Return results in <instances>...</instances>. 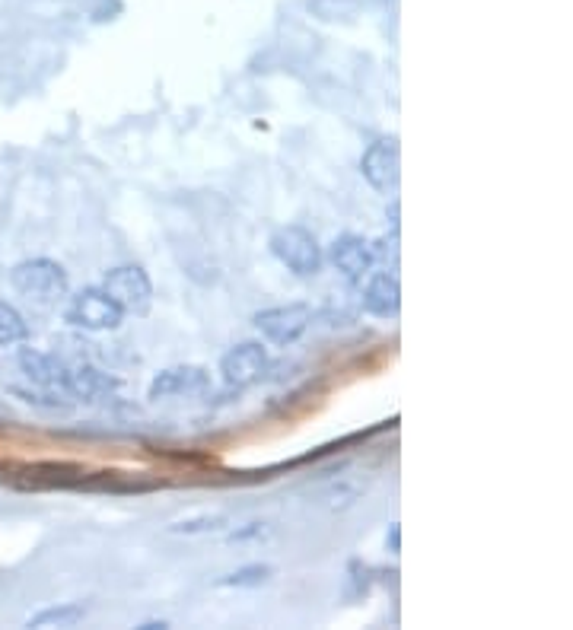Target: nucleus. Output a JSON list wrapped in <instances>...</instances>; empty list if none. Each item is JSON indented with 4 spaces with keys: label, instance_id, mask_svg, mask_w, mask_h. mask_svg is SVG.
<instances>
[{
    "label": "nucleus",
    "instance_id": "423d86ee",
    "mask_svg": "<svg viewBox=\"0 0 573 630\" xmlns=\"http://www.w3.org/2000/svg\"><path fill=\"white\" fill-rule=\"evenodd\" d=\"M360 172L376 191H382V195L395 191L398 179H402V150H398V140L382 137L376 144H370L360 160Z\"/></svg>",
    "mask_w": 573,
    "mask_h": 630
},
{
    "label": "nucleus",
    "instance_id": "9b49d317",
    "mask_svg": "<svg viewBox=\"0 0 573 630\" xmlns=\"http://www.w3.org/2000/svg\"><path fill=\"white\" fill-rule=\"evenodd\" d=\"M363 309L379 319H395L398 309H402V287H398V277L389 271H379L370 277L367 290H363Z\"/></svg>",
    "mask_w": 573,
    "mask_h": 630
},
{
    "label": "nucleus",
    "instance_id": "6ab92c4d",
    "mask_svg": "<svg viewBox=\"0 0 573 630\" xmlns=\"http://www.w3.org/2000/svg\"><path fill=\"white\" fill-rule=\"evenodd\" d=\"M166 627H169L166 621H144L141 624V630H166Z\"/></svg>",
    "mask_w": 573,
    "mask_h": 630
},
{
    "label": "nucleus",
    "instance_id": "dca6fc26",
    "mask_svg": "<svg viewBox=\"0 0 573 630\" xmlns=\"http://www.w3.org/2000/svg\"><path fill=\"white\" fill-rule=\"evenodd\" d=\"M223 525H227V516L201 513V516H188L182 522H172L169 532H176V535H207V532H220Z\"/></svg>",
    "mask_w": 573,
    "mask_h": 630
},
{
    "label": "nucleus",
    "instance_id": "0eeeda50",
    "mask_svg": "<svg viewBox=\"0 0 573 630\" xmlns=\"http://www.w3.org/2000/svg\"><path fill=\"white\" fill-rule=\"evenodd\" d=\"M268 373V350L258 341H242L220 360V376L233 389H249Z\"/></svg>",
    "mask_w": 573,
    "mask_h": 630
},
{
    "label": "nucleus",
    "instance_id": "f03ea898",
    "mask_svg": "<svg viewBox=\"0 0 573 630\" xmlns=\"http://www.w3.org/2000/svg\"><path fill=\"white\" fill-rule=\"evenodd\" d=\"M271 252L287 271L297 277H312L322 271V245L303 226H284L271 236Z\"/></svg>",
    "mask_w": 573,
    "mask_h": 630
},
{
    "label": "nucleus",
    "instance_id": "1a4fd4ad",
    "mask_svg": "<svg viewBox=\"0 0 573 630\" xmlns=\"http://www.w3.org/2000/svg\"><path fill=\"white\" fill-rule=\"evenodd\" d=\"M16 363H20V370L26 373V379L36 382L39 389L71 398V392H67V366L58 357L42 354V350H32V347H23L20 357H16Z\"/></svg>",
    "mask_w": 573,
    "mask_h": 630
},
{
    "label": "nucleus",
    "instance_id": "39448f33",
    "mask_svg": "<svg viewBox=\"0 0 573 630\" xmlns=\"http://www.w3.org/2000/svg\"><path fill=\"white\" fill-rule=\"evenodd\" d=\"M102 290H106L112 300L128 312L134 315H144L150 312V303H153V284L144 268L137 265H121V268H112L106 274V280H102Z\"/></svg>",
    "mask_w": 573,
    "mask_h": 630
},
{
    "label": "nucleus",
    "instance_id": "f257e3e1",
    "mask_svg": "<svg viewBox=\"0 0 573 630\" xmlns=\"http://www.w3.org/2000/svg\"><path fill=\"white\" fill-rule=\"evenodd\" d=\"M10 284L16 293L26 296L36 306H58L67 296V290H71L67 271L51 258H26L20 265H13Z\"/></svg>",
    "mask_w": 573,
    "mask_h": 630
},
{
    "label": "nucleus",
    "instance_id": "7ed1b4c3",
    "mask_svg": "<svg viewBox=\"0 0 573 630\" xmlns=\"http://www.w3.org/2000/svg\"><path fill=\"white\" fill-rule=\"evenodd\" d=\"M64 319L86 331H115L125 322V309L102 287H86L71 296V303L64 309Z\"/></svg>",
    "mask_w": 573,
    "mask_h": 630
},
{
    "label": "nucleus",
    "instance_id": "f8f14e48",
    "mask_svg": "<svg viewBox=\"0 0 573 630\" xmlns=\"http://www.w3.org/2000/svg\"><path fill=\"white\" fill-rule=\"evenodd\" d=\"M106 385L109 379L99 376L93 366H67V392H71V398L93 401Z\"/></svg>",
    "mask_w": 573,
    "mask_h": 630
},
{
    "label": "nucleus",
    "instance_id": "6e6552de",
    "mask_svg": "<svg viewBox=\"0 0 573 630\" xmlns=\"http://www.w3.org/2000/svg\"><path fill=\"white\" fill-rule=\"evenodd\" d=\"M207 385H211V373H207L204 366H169V370L153 376L147 398L160 401L169 395H198Z\"/></svg>",
    "mask_w": 573,
    "mask_h": 630
},
{
    "label": "nucleus",
    "instance_id": "4468645a",
    "mask_svg": "<svg viewBox=\"0 0 573 630\" xmlns=\"http://www.w3.org/2000/svg\"><path fill=\"white\" fill-rule=\"evenodd\" d=\"M26 338H29V325L23 319V312L10 303H0V347L23 344Z\"/></svg>",
    "mask_w": 573,
    "mask_h": 630
},
{
    "label": "nucleus",
    "instance_id": "20e7f679",
    "mask_svg": "<svg viewBox=\"0 0 573 630\" xmlns=\"http://www.w3.org/2000/svg\"><path fill=\"white\" fill-rule=\"evenodd\" d=\"M255 328L262 331V335L277 344V347H290L297 344L309 325H312V309L306 303H287V306H274V309H262L255 312Z\"/></svg>",
    "mask_w": 573,
    "mask_h": 630
},
{
    "label": "nucleus",
    "instance_id": "f3484780",
    "mask_svg": "<svg viewBox=\"0 0 573 630\" xmlns=\"http://www.w3.org/2000/svg\"><path fill=\"white\" fill-rule=\"evenodd\" d=\"M268 535V522H249L246 529H239L230 535V541L236 545V541H252V538H265Z\"/></svg>",
    "mask_w": 573,
    "mask_h": 630
},
{
    "label": "nucleus",
    "instance_id": "a211bd4d",
    "mask_svg": "<svg viewBox=\"0 0 573 630\" xmlns=\"http://www.w3.org/2000/svg\"><path fill=\"white\" fill-rule=\"evenodd\" d=\"M398 541H402V529H398V525H392V532H389V545H392V551L398 554Z\"/></svg>",
    "mask_w": 573,
    "mask_h": 630
},
{
    "label": "nucleus",
    "instance_id": "2eb2a0df",
    "mask_svg": "<svg viewBox=\"0 0 573 630\" xmlns=\"http://www.w3.org/2000/svg\"><path fill=\"white\" fill-rule=\"evenodd\" d=\"M274 576L271 564H246L233 573H227L223 580H217V586H227V589H255V586H265Z\"/></svg>",
    "mask_w": 573,
    "mask_h": 630
},
{
    "label": "nucleus",
    "instance_id": "ddd939ff",
    "mask_svg": "<svg viewBox=\"0 0 573 630\" xmlns=\"http://www.w3.org/2000/svg\"><path fill=\"white\" fill-rule=\"evenodd\" d=\"M86 618V605L80 602H67V605H55L45 608L39 615L29 618V627H74Z\"/></svg>",
    "mask_w": 573,
    "mask_h": 630
},
{
    "label": "nucleus",
    "instance_id": "9d476101",
    "mask_svg": "<svg viewBox=\"0 0 573 630\" xmlns=\"http://www.w3.org/2000/svg\"><path fill=\"white\" fill-rule=\"evenodd\" d=\"M328 258H332V265L347 277V280H360L367 277L370 268H373V249L370 242L363 236H354V233H344L332 242V249H328Z\"/></svg>",
    "mask_w": 573,
    "mask_h": 630
}]
</instances>
